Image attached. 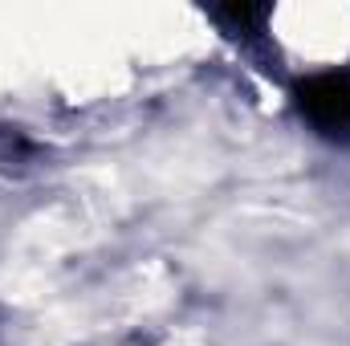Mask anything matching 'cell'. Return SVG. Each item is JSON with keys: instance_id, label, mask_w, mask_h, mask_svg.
Masks as SVG:
<instances>
[{"instance_id": "6da1fadb", "label": "cell", "mask_w": 350, "mask_h": 346, "mask_svg": "<svg viewBox=\"0 0 350 346\" xmlns=\"http://www.w3.org/2000/svg\"><path fill=\"white\" fill-rule=\"evenodd\" d=\"M297 114L334 143H350V70H318L293 82Z\"/></svg>"}, {"instance_id": "7a4b0ae2", "label": "cell", "mask_w": 350, "mask_h": 346, "mask_svg": "<svg viewBox=\"0 0 350 346\" xmlns=\"http://www.w3.org/2000/svg\"><path fill=\"white\" fill-rule=\"evenodd\" d=\"M212 16L237 37H257L265 29V21H269V8L265 4H228V8H216Z\"/></svg>"}]
</instances>
